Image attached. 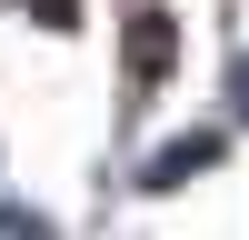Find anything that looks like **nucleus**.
<instances>
[{"label": "nucleus", "mask_w": 249, "mask_h": 240, "mask_svg": "<svg viewBox=\"0 0 249 240\" xmlns=\"http://www.w3.org/2000/svg\"><path fill=\"white\" fill-rule=\"evenodd\" d=\"M210 160H219V140H190V150H160V160H150V180H179V170H210Z\"/></svg>", "instance_id": "f257e3e1"}, {"label": "nucleus", "mask_w": 249, "mask_h": 240, "mask_svg": "<svg viewBox=\"0 0 249 240\" xmlns=\"http://www.w3.org/2000/svg\"><path fill=\"white\" fill-rule=\"evenodd\" d=\"M230 110L249 120V60H239V70H230Z\"/></svg>", "instance_id": "f03ea898"}]
</instances>
